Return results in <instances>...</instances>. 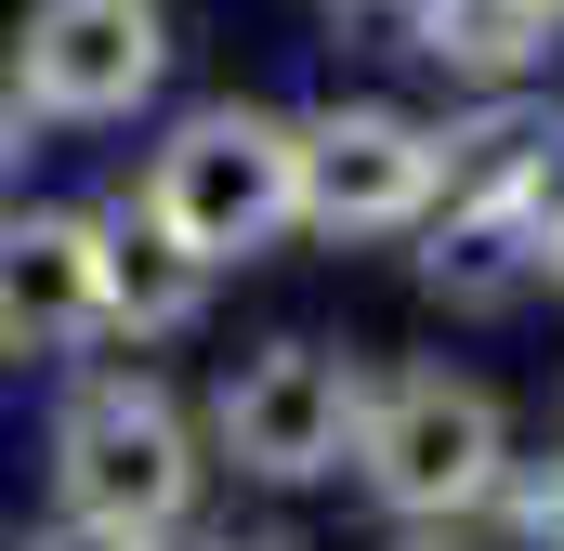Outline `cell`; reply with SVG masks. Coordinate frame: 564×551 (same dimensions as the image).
I'll list each match as a JSON object with an SVG mask.
<instances>
[{"mask_svg": "<svg viewBox=\"0 0 564 551\" xmlns=\"http://www.w3.org/2000/svg\"><path fill=\"white\" fill-rule=\"evenodd\" d=\"M26 551H144V539H106V526H53V539H26Z\"/></svg>", "mask_w": 564, "mask_h": 551, "instance_id": "9a60e30c", "label": "cell"}, {"mask_svg": "<svg viewBox=\"0 0 564 551\" xmlns=\"http://www.w3.org/2000/svg\"><path fill=\"white\" fill-rule=\"evenodd\" d=\"M499 526L525 551H564V460H512L499 473Z\"/></svg>", "mask_w": 564, "mask_h": 551, "instance_id": "7c38bea8", "label": "cell"}, {"mask_svg": "<svg viewBox=\"0 0 564 551\" xmlns=\"http://www.w3.org/2000/svg\"><path fill=\"white\" fill-rule=\"evenodd\" d=\"M539 263H552V250H539L512 210H459V197H446V224L421 237V289H433V302H459V315H499Z\"/></svg>", "mask_w": 564, "mask_h": 551, "instance_id": "30bf717a", "label": "cell"}, {"mask_svg": "<svg viewBox=\"0 0 564 551\" xmlns=\"http://www.w3.org/2000/svg\"><path fill=\"white\" fill-rule=\"evenodd\" d=\"M106 328V224L93 210H0V368L79 355Z\"/></svg>", "mask_w": 564, "mask_h": 551, "instance_id": "52a82bcc", "label": "cell"}, {"mask_svg": "<svg viewBox=\"0 0 564 551\" xmlns=\"http://www.w3.org/2000/svg\"><path fill=\"white\" fill-rule=\"evenodd\" d=\"M552 13L564 0H433L421 13V53L446 79H473V93H512L539 53H552Z\"/></svg>", "mask_w": 564, "mask_h": 551, "instance_id": "8fae6325", "label": "cell"}, {"mask_svg": "<svg viewBox=\"0 0 564 551\" xmlns=\"http://www.w3.org/2000/svg\"><path fill=\"white\" fill-rule=\"evenodd\" d=\"M0 551H26V539H13V526H0Z\"/></svg>", "mask_w": 564, "mask_h": 551, "instance_id": "d6986e66", "label": "cell"}, {"mask_svg": "<svg viewBox=\"0 0 564 551\" xmlns=\"http://www.w3.org/2000/svg\"><path fill=\"white\" fill-rule=\"evenodd\" d=\"M53 486H66V526L171 539L184 499H197V433L144 368H93L66 395V420H53Z\"/></svg>", "mask_w": 564, "mask_h": 551, "instance_id": "7a4b0ae2", "label": "cell"}, {"mask_svg": "<svg viewBox=\"0 0 564 551\" xmlns=\"http://www.w3.org/2000/svg\"><path fill=\"white\" fill-rule=\"evenodd\" d=\"M224 551H302V539H289V526H250V539H224Z\"/></svg>", "mask_w": 564, "mask_h": 551, "instance_id": "2e32d148", "label": "cell"}, {"mask_svg": "<svg viewBox=\"0 0 564 551\" xmlns=\"http://www.w3.org/2000/svg\"><path fill=\"white\" fill-rule=\"evenodd\" d=\"M144 210L197 250V263H250L302 224V119H263V106H197L184 132L158 144L144 171Z\"/></svg>", "mask_w": 564, "mask_h": 551, "instance_id": "6da1fadb", "label": "cell"}, {"mask_svg": "<svg viewBox=\"0 0 564 551\" xmlns=\"http://www.w3.org/2000/svg\"><path fill=\"white\" fill-rule=\"evenodd\" d=\"M446 197H459V210H512V224L552 250L564 237V119L525 106V93H499L486 119L446 132Z\"/></svg>", "mask_w": 564, "mask_h": 551, "instance_id": "ba28073f", "label": "cell"}, {"mask_svg": "<svg viewBox=\"0 0 564 551\" xmlns=\"http://www.w3.org/2000/svg\"><path fill=\"white\" fill-rule=\"evenodd\" d=\"M328 13H368V26H408V40H421V13H433V0H328Z\"/></svg>", "mask_w": 564, "mask_h": 551, "instance_id": "5bb4252c", "label": "cell"}, {"mask_svg": "<svg viewBox=\"0 0 564 551\" xmlns=\"http://www.w3.org/2000/svg\"><path fill=\"white\" fill-rule=\"evenodd\" d=\"M512 473V433H499V395L459 381V368H394L368 395V433H355V486L408 526H459L486 512Z\"/></svg>", "mask_w": 564, "mask_h": 551, "instance_id": "3957f363", "label": "cell"}, {"mask_svg": "<svg viewBox=\"0 0 564 551\" xmlns=\"http://www.w3.org/2000/svg\"><path fill=\"white\" fill-rule=\"evenodd\" d=\"M552 276H564V237H552Z\"/></svg>", "mask_w": 564, "mask_h": 551, "instance_id": "ffe728a7", "label": "cell"}, {"mask_svg": "<svg viewBox=\"0 0 564 551\" xmlns=\"http://www.w3.org/2000/svg\"><path fill=\"white\" fill-rule=\"evenodd\" d=\"M93 224H106V328H119V342H171V328L210 315V263H197L144 197L93 210Z\"/></svg>", "mask_w": 564, "mask_h": 551, "instance_id": "9c48e42d", "label": "cell"}, {"mask_svg": "<svg viewBox=\"0 0 564 551\" xmlns=\"http://www.w3.org/2000/svg\"><path fill=\"white\" fill-rule=\"evenodd\" d=\"M368 395H381L368 355H341V342H263V355L210 395V433H224V460H237L250 486H315V473L355 460Z\"/></svg>", "mask_w": 564, "mask_h": 551, "instance_id": "277c9868", "label": "cell"}, {"mask_svg": "<svg viewBox=\"0 0 564 551\" xmlns=\"http://www.w3.org/2000/svg\"><path fill=\"white\" fill-rule=\"evenodd\" d=\"M13 79L40 119H132L171 79V26L158 0H40L13 26Z\"/></svg>", "mask_w": 564, "mask_h": 551, "instance_id": "5b68a950", "label": "cell"}, {"mask_svg": "<svg viewBox=\"0 0 564 551\" xmlns=\"http://www.w3.org/2000/svg\"><path fill=\"white\" fill-rule=\"evenodd\" d=\"M394 551H459V539H446V526H421V539H394Z\"/></svg>", "mask_w": 564, "mask_h": 551, "instance_id": "ac0fdd59", "label": "cell"}, {"mask_svg": "<svg viewBox=\"0 0 564 551\" xmlns=\"http://www.w3.org/2000/svg\"><path fill=\"white\" fill-rule=\"evenodd\" d=\"M446 197V132L394 119V106H328L302 119V224L328 237H394Z\"/></svg>", "mask_w": 564, "mask_h": 551, "instance_id": "8992f818", "label": "cell"}, {"mask_svg": "<svg viewBox=\"0 0 564 551\" xmlns=\"http://www.w3.org/2000/svg\"><path fill=\"white\" fill-rule=\"evenodd\" d=\"M144 551H224V539H184V526H171V539H144Z\"/></svg>", "mask_w": 564, "mask_h": 551, "instance_id": "e0dca14e", "label": "cell"}, {"mask_svg": "<svg viewBox=\"0 0 564 551\" xmlns=\"http://www.w3.org/2000/svg\"><path fill=\"white\" fill-rule=\"evenodd\" d=\"M26 119H40V106H26V79H13V53H0V171L26 158Z\"/></svg>", "mask_w": 564, "mask_h": 551, "instance_id": "4fadbf2b", "label": "cell"}]
</instances>
